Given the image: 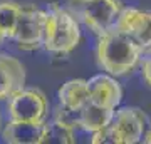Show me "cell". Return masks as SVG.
<instances>
[{"mask_svg": "<svg viewBox=\"0 0 151 144\" xmlns=\"http://www.w3.org/2000/svg\"><path fill=\"white\" fill-rule=\"evenodd\" d=\"M141 54L139 47L116 27L99 37L96 49L99 67L116 77L131 74L139 62Z\"/></svg>", "mask_w": 151, "mask_h": 144, "instance_id": "1", "label": "cell"}, {"mask_svg": "<svg viewBox=\"0 0 151 144\" xmlns=\"http://www.w3.org/2000/svg\"><path fill=\"white\" fill-rule=\"evenodd\" d=\"M45 17L44 49L50 54L67 55L81 42L79 20L67 9L57 4H50Z\"/></svg>", "mask_w": 151, "mask_h": 144, "instance_id": "2", "label": "cell"}, {"mask_svg": "<svg viewBox=\"0 0 151 144\" xmlns=\"http://www.w3.org/2000/svg\"><path fill=\"white\" fill-rule=\"evenodd\" d=\"M67 10L101 37L116 27L123 5L119 0H69Z\"/></svg>", "mask_w": 151, "mask_h": 144, "instance_id": "3", "label": "cell"}, {"mask_svg": "<svg viewBox=\"0 0 151 144\" xmlns=\"http://www.w3.org/2000/svg\"><path fill=\"white\" fill-rule=\"evenodd\" d=\"M47 14L35 5H22L14 40L20 50H37L44 47Z\"/></svg>", "mask_w": 151, "mask_h": 144, "instance_id": "4", "label": "cell"}, {"mask_svg": "<svg viewBox=\"0 0 151 144\" xmlns=\"http://www.w3.org/2000/svg\"><path fill=\"white\" fill-rule=\"evenodd\" d=\"M7 109L12 121L42 123L49 112V102L42 91L24 87L9 99Z\"/></svg>", "mask_w": 151, "mask_h": 144, "instance_id": "5", "label": "cell"}, {"mask_svg": "<svg viewBox=\"0 0 151 144\" xmlns=\"http://www.w3.org/2000/svg\"><path fill=\"white\" fill-rule=\"evenodd\" d=\"M146 116L138 107H121L114 111L109 123L114 144H134L143 139Z\"/></svg>", "mask_w": 151, "mask_h": 144, "instance_id": "6", "label": "cell"}, {"mask_svg": "<svg viewBox=\"0 0 151 144\" xmlns=\"http://www.w3.org/2000/svg\"><path fill=\"white\" fill-rule=\"evenodd\" d=\"M116 29L126 34L141 52H151V10H141L134 7L123 9Z\"/></svg>", "mask_w": 151, "mask_h": 144, "instance_id": "7", "label": "cell"}, {"mask_svg": "<svg viewBox=\"0 0 151 144\" xmlns=\"http://www.w3.org/2000/svg\"><path fill=\"white\" fill-rule=\"evenodd\" d=\"M25 87V69L19 59L0 54V101L10 99Z\"/></svg>", "mask_w": 151, "mask_h": 144, "instance_id": "8", "label": "cell"}, {"mask_svg": "<svg viewBox=\"0 0 151 144\" xmlns=\"http://www.w3.org/2000/svg\"><path fill=\"white\" fill-rule=\"evenodd\" d=\"M47 133V123L12 121L2 131V138L10 144H42Z\"/></svg>", "mask_w": 151, "mask_h": 144, "instance_id": "9", "label": "cell"}, {"mask_svg": "<svg viewBox=\"0 0 151 144\" xmlns=\"http://www.w3.org/2000/svg\"><path fill=\"white\" fill-rule=\"evenodd\" d=\"M89 84V101L108 109H116L123 99L121 85L109 75H94L87 80Z\"/></svg>", "mask_w": 151, "mask_h": 144, "instance_id": "10", "label": "cell"}, {"mask_svg": "<svg viewBox=\"0 0 151 144\" xmlns=\"http://www.w3.org/2000/svg\"><path fill=\"white\" fill-rule=\"evenodd\" d=\"M59 106L67 112L79 114L81 109L89 101V84L86 79H72L67 80L57 92Z\"/></svg>", "mask_w": 151, "mask_h": 144, "instance_id": "11", "label": "cell"}, {"mask_svg": "<svg viewBox=\"0 0 151 144\" xmlns=\"http://www.w3.org/2000/svg\"><path fill=\"white\" fill-rule=\"evenodd\" d=\"M113 116H114V109H108L104 106L87 101L86 106L79 112V128L84 129L86 133L92 134L99 129L109 126Z\"/></svg>", "mask_w": 151, "mask_h": 144, "instance_id": "12", "label": "cell"}, {"mask_svg": "<svg viewBox=\"0 0 151 144\" xmlns=\"http://www.w3.org/2000/svg\"><path fill=\"white\" fill-rule=\"evenodd\" d=\"M22 5L12 0H2L0 2V29L4 32V37L14 39L17 24L20 19Z\"/></svg>", "mask_w": 151, "mask_h": 144, "instance_id": "13", "label": "cell"}, {"mask_svg": "<svg viewBox=\"0 0 151 144\" xmlns=\"http://www.w3.org/2000/svg\"><path fill=\"white\" fill-rule=\"evenodd\" d=\"M74 141H76L74 139V126L54 114L52 123H47V133H45L44 143L70 144V143H74Z\"/></svg>", "mask_w": 151, "mask_h": 144, "instance_id": "14", "label": "cell"}, {"mask_svg": "<svg viewBox=\"0 0 151 144\" xmlns=\"http://www.w3.org/2000/svg\"><path fill=\"white\" fill-rule=\"evenodd\" d=\"M141 72H143V79L146 80V84L151 87V52H150V55H148V57L143 60Z\"/></svg>", "mask_w": 151, "mask_h": 144, "instance_id": "15", "label": "cell"}, {"mask_svg": "<svg viewBox=\"0 0 151 144\" xmlns=\"http://www.w3.org/2000/svg\"><path fill=\"white\" fill-rule=\"evenodd\" d=\"M145 143H146V144H151V131L145 136Z\"/></svg>", "mask_w": 151, "mask_h": 144, "instance_id": "16", "label": "cell"}, {"mask_svg": "<svg viewBox=\"0 0 151 144\" xmlns=\"http://www.w3.org/2000/svg\"><path fill=\"white\" fill-rule=\"evenodd\" d=\"M2 39H4V32H2V29H0V44H2Z\"/></svg>", "mask_w": 151, "mask_h": 144, "instance_id": "17", "label": "cell"}, {"mask_svg": "<svg viewBox=\"0 0 151 144\" xmlns=\"http://www.w3.org/2000/svg\"><path fill=\"white\" fill-rule=\"evenodd\" d=\"M0 124H2V117H0Z\"/></svg>", "mask_w": 151, "mask_h": 144, "instance_id": "18", "label": "cell"}]
</instances>
